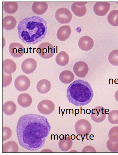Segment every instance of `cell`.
Here are the masks:
<instances>
[{
	"label": "cell",
	"mask_w": 118,
	"mask_h": 155,
	"mask_svg": "<svg viewBox=\"0 0 118 155\" xmlns=\"http://www.w3.org/2000/svg\"><path fill=\"white\" fill-rule=\"evenodd\" d=\"M85 2H74L71 6V10L74 14L78 17L83 16L87 12L85 5Z\"/></svg>",
	"instance_id": "15"
},
{
	"label": "cell",
	"mask_w": 118,
	"mask_h": 155,
	"mask_svg": "<svg viewBox=\"0 0 118 155\" xmlns=\"http://www.w3.org/2000/svg\"><path fill=\"white\" fill-rule=\"evenodd\" d=\"M20 40L24 43L33 45L44 39L48 30L46 21L37 16L21 20L17 27Z\"/></svg>",
	"instance_id": "2"
},
{
	"label": "cell",
	"mask_w": 118,
	"mask_h": 155,
	"mask_svg": "<svg viewBox=\"0 0 118 155\" xmlns=\"http://www.w3.org/2000/svg\"><path fill=\"white\" fill-rule=\"evenodd\" d=\"M37 66V63L34 59L28 58H26L21 64V68L24 73L30 74L35 71Z\"/></svg>",
	"instance_id": "10"
},
{
	"label": "cell",
	"mask_w": 118,
	"mask_h": 155,
	"mask_svg": "<svg viewBox=\"0 0 118 155\" xmlns=\"http://www.w3.org/2000/svg\"><path fill=\"white\" fill-rule=\"evenodd\" d=\"M2 85L4 88L10 85L12 81V74H7L3 72Z\"/></svg>",
	"instance_id": "33"
},
{
	"label": "cell",
	"mask_w": 118,
	"mask_h": 155,
	"mask_svg": "<svg viewBox=\"0 0 118 155\" xmlns=\"http://www.w3.org/2000/svg\"><path fill=\"white\" fill-rule=\"evenodd\" d=\"M14 86L19 91L24 92L30 87V82L29 78L25 75H20L16 78Z\"/></svg>",
	"instance_id": "8"
},
{
	"label": "cell",
	"mask_w": 118,
	"mask_h": 155,
	"mask_svg": "<svg viewBox=\"0 0 118 155\" xmlns=\"http://www.w3.org/2000/svg\"><path fill=\"white\" fill-rule=\"evenodd\" d=\"M108 60L112 65L118 66V50L113 51L109 53Z\"/></svg>",
	"instance_id": "30"
},
{
	"label": "cell",
	"mask_w": 118,
	"mask_h": 155,
	"mask_svg": "<svg viewBox=\"0 0 118 155\" xmlns=\"http://www.w3.org/2000/svg\"><path fill=\"white\" fill-rule=\"evenodd\" d=\"M12 135V130L10 128L7 127H3L2 129V140L4 142L8 140Z\"/></svg>",
	"instance_id": "32"
},
{
	"label": "cell",
	"mask_w": 118,
	"mask_h": 155,
	"mask_svg": "<svg viewBox=\"0 0 118 155\" xmlns=\"http://www.w3.org/2000/svg\"><path fill=\"white\" fill-rule=\"evenodd\" d=\"M32 10L36 15H42L45 14L48 8V5L45 2H36L32 5Z\"/></svg>",
	"instance_id": "17"
},
{
	"label": "cell",
	"mask_w": 118,
	"mask_h": 155,
	"mask_svg": "<svg viewBox=\"0 0 118 155\" xmlns=\"http://www.w3.org/2000/svg\"><path fill=\"white\" fill-rule=\"evenodd\" d=\"M115 98L116 101L118 102V90L116 91L115 93Z\"/></svg>",
	"instance_id": "36"
},
{
	"label": "cell",
	"mask_w": 118,
	"mask_h": 155,
	"mask_svg": "<svg viewBox=\"0 0 118 155\" xmlns=\"http://www.w3.org/2000/svg\"><path fill=\"white\" fill-rule=\"evenodd\" d=\"M9 51L10 54L15 58H19L23 56L25 53L24 47L17 42H12L9 46Z\"/></svg>",
	"instance_id": "12"
},
{
	"label": "cell",
	"mask_w": 118,
	"mask_h": 155,
	"mask_svg": "<svg viewBox=\"0 0 118 155\" xmlns=\"http://www.w3.org/2000/svg\"><path fill=\"white\" fill-rule=\"evenodd\" d=\"M73 69L76 75L80 78H84L86 76L89 71L88 65L82 61H79L75 64Z\"/></svg>",
	"instance_id": "11"
},
{
	"label": "cell",
	"mask_w": 118,
	"mask_h": 155,
	"mask_svg": "<svg viewBox=\"0 0 118 155\" xmlns=\"http://www.w3.org/2000/svg\"><path fill=\"white\" fill-rule=\"evenodd\" d=\"M40 113L43 115H49L55 109V105L52 101L49 100H44L40 101L37 106Z\"/></svg>",
	"instance_id": "7"
},
{
	"label": "cell",
	"mask_w": 118,
	"mask_h": 155,
	"mask_svg": "<svg viewBox=\"0 0 118 155\" xmlns=\"http://www.w3.org/2000/svg\"><path fill=\"white\" fill-rule=\"evenodd\" d=\"M82 153H96L95 149L93 147L88 146L85 147L82 149Z\"/></svg>",
	"instance_id": "35"
},
{
	"label": "cell",
	"mask_w": 118,
	"mask_h": 155,
	"mask_svg": "<svg viewBox=\"0 0 118 155\" xmlns=\"http://www.w3.org/2000/svg\"><path fill=\"white\" fill-rule=\"evenodd\" d=\"M75 78L73 73L68 70L62 72L59 76L60 81L63 84H68L72 82Z\"/></svg>",
	"instance_id": "23"
},
{
	"label": "cell",
	"mask_w": 118,
	"mask_h": 155,
	"mask_svg": "<svg viewBox=\"0 0 118 155\" xmlns=\"http://www.w3.org/2000/svg\"><path fill=\"white\" fill-rule=\"evenodd\" d=\"M55 17L59 23L67 24L69 23L72 19V15L69 10L65 8L58 9L56 12Z\"/></svg>",
	"instance_id": "6"
},
{
	"label": "cell",
	"mask_w": 118,
	"mask_h": 155,
	"mask_svg": "<svg viewBox=\"0 0 118 155\" xmlns=\"http://www.w3.org/2000/svg\"><path fill=\"white\" fill-rule=\"evenodd\" d=\"M18 4L16 2H3V8L4 12L8 14H12L17 12Z\"/></svg>",
	"instance_id": "26"
},
{
	"label": "cell",
	"mask_w": 118,
	"mask_h": 155,
	"mask_svg": "<svg viewBox=\"0 0 118 155\" xmlns=\"http://www.w3.org/2000/svg\"><path fill=\"white\" fill-rule=\"evenodd\" d=\"M94 95L93 91L87 82L78 79L68 87L67 97L70 103L76 106L86 105L92 101Z\"/></svg>",
	"instance_id": "3"
},
{
	"label": "cell",
	"mask_w": 118,
	"mask_h": 155,
	"mask_svg": "<svg viewBox=\"0 0 118 155\" xmlns=\"http://www.w3.org/2000/svg\"><path fill=\"white\" fill-rule=\"evenodd\" d=\"M110 6V4L108 2H96L94 7V12L99 16H103L109 12Z\"/></svg>",
	"instance_id": "13"
},
{
	"label": "cell",
	"mask_w": 118,
	"mask_h": 155,
	"mask_svg": "<svg viewBox=\"0 0 118 155\" xmlns=\"http://www.w3.org/2000/svg\"><path fill=\"white\" fill-rule=\"evenodd\" d=\"M2 65L3 71L7 74H12L16 70V64L12 60L7 59L4 60L3 62Z\"/></svg>",
	"instance_id": "18"
},
{
	"label": "cell",
	"mask_w": 118,
	"mask_h": 155,
	"mask_svg": "<svg viewBox=\"0 0 118 155\" xmlns=\"http://www.w3.org/2000/svg\"><path fill=\"white\" fill-rule=\"evenodd\" d=\"M58 147L63 152H67L70 150L73 146V141L69 135H66L61 139L58 143Z\"/></svg>",
	"instance_id": "20"
},
{
	"label": "cell",
	"mask_w": 118,
	"mask_h": 155,
	"mask_svg": "<svg viewBox=\"0 0 118 155\" xmlns=\"http://www.w3.org/2000/svg\"><path fill=\"white\" fill-rule=\"evenodd\" d=\"M19 105L24 108L30 107L33 102V99L31 96L26 93H22L19 95L17 99Z\"/></svg>",
	"instance_id": "21"
},
{
	"label": "cell",
	"mask_w": 118,
	"mask_h": 155,
	"mask_svg": "<svg viewBox=\"0 0 118 155\" xmlns=\"http://www.w3.org/2000/svg\"><path fill=\"white\" fill-rule=\"evenodd\" d=\"M75 129L78 134L84 137L89 135L92 132V126L88 120L80 119L75 124Z\"/></svg>",
	"instance_id": "5"
},
{
	"label": "cell",
	"mask_w": 118,
	"mask_h": 155,
	"mask_svg": "<svg viewBox=\"0 0 118 155\" xmlns=\"http://www.w3.org/2000/svg\"><path fill=\"white\" fill-rule=\"evenodd\" d=\"M51 88L50 82L46 79H42L37 83L36 89L40 93L44 94L49 92Z\"/></svg>",
	"instance_id": "19"
},
{
	"label": "cell",
	"mask_w": 118,
	"mask_h": 155,
	"mask_svg": "<svg viewBox=\"0 0 118 155\" xmlns=\"http://www.w3.org/2000/svg\"><path fill=\"white\" fill-rule=\"evenodd\" d=\"M106 115V109L103 107L98 106L92 110L91 117L94 122L101 123L105 120Z\"/></svg>",
	"instance_id": "9"
},
{
	"label": "cell",
	"mask_w": 118,
	"mask_h": 155,
	"mask_svg": "<svg viewBox=\"0 0 118 155\" xmlns=\"http://www.w3.org/2000/svg\"><path fill=\"white\" fill-rule=\"evenodd\" d=\"M51 128L49 122L44 116L33 114L21 116L17 127L19 145L29 151L38 150L44 145Z\"/></svg>",
	"instance_id": "1"
},
{
	"label": "cell",
	"mask_w": 118,
	"mask_h": 155,
	"mask_svg": "<svg viewBox=\"0 0 118 155\" xmlns=\"http://www.w3.org/2000/svg\"><path fill=\"white\" fill-rule=\"evenodd\" d=\"M71 33L70 27L68 25H64L58 29L57 34V37L59 40L65 41L69 38Z\"/></svg>",
	"instance_id": "16"
},
{
	"label": "cell",
	"mask_w": 118,
	"mask_h": 155,
	"mask_svg": "<svg viewBox=\"0 0 118 155\" xmlns=\"http://www.w3.org/2000/svg\"><path fill=\"white\" fill-rule=\"evenodd\" d=\"M17 23L16 20L12 16H6L3 19V28L6 30H13L16 25Z\"/></svg>",
	"instance_id": "22"
},
{
	"label": "cell",
	"mask_w": 118,
	"mask_h": 155,
	"mask_svg": "<svg viewBox=\"0 0 118 155\" xmlns=\"http://www.w3.org/2000/svg\"><path fill=\"white\" fill-rule=\"evenodd\" d=\"M108 137L109 140L112 142H118V126L112 127L109 130Z\"/></svg>",
	"instance_id": "29"
},
{
	"label": "cell",
	"mask_w": 118,
	"mask_h": 155,
	"mask_svg": "<svg viewBox=\"0 0 118 155\" xmlns=\"http://www.w3.org/2000/svg\"><path fill=\"white\" fill-rule=\"evenodd\" d=\"M36 52L42 58L48 59L54 55L55 49L54 46L50 43L44 42L42 43L38 46Z\"/></svg>",
	"instance_id": "4"
},
{
	"label": "cell",
	"mask_w": 118,
	"mask_h": 155,
	"mask_svg": "<svg viewBox=\"0 0 118 155\" xmlns=\"http://www.w3.org/2000/svg\"><path fill=\"white\" fill-rule=\"evenodd\" d=\"M57 64L61 66H65L68 63L69 56L65 51H62L58 54L55 58Z\"/></svg>",
	"instance_id": "27"
},
{
	"label": "cell",
	"mask_w": 118,
	"mask_h": 155,
	"mask_svg": "<svg viewBox=\"0 0 118 155\" xmlns=\"http://www.w3.org/2000/svg\"><path fill=\"white\" fill-rule=\"evenodd\" d=\"M106 146L108 150L111 152H118V142L114 143L109 139L107 141Z\"/></svg>",
	"instance_id": "34"
},
{
	"label": "cell",
	"mask_w": 118,
	"mask_h": 155,
	"mask_svg": "<svg viewBox=\"0 0 118 155\" xmlns=\"http://www.w3.org/2000/svg\"><path fill=\"white\" fill-rule=\"evenodd\" d=\"M19 150V148L18 144L14 141H9L3 145V153H18Z\"/></svg>",
	"instance_id": "25"
},
{
	"label": "cell",
	"mask_w": 118,
	"mask_h": 155,
	"mask_svg": "<svg viewBox=\"0 0 118 155\" xmlns=\"http://www.w3.org/2000/svg\"><path fill=\"white\" fill-rule=\"evenodd\" d=\"M17 108L16 105L12 101H7L3 106V113L8 116L13 115L16 111Z\"/></svg>",
	"instance_id": "24"
},
{
	"label": "cell",
	"mask_w": 118,
	"mask_h": 155,
	"mask_svg": "<svg viewBox=\"0 0 118 155\" xmlns=\"http://www.w3.org/2000/svg\"><path fill=\"white\" fill-rule=\"evenodd\" d=\"M80 49L84 51H88L92 49L94 42L92 38L88 36H85L80 38L78 42Z\"/></svg>",
	"instance_id": "14"
},
{
	"label": "cell",
	"mask_w": 118,
	"mask_h": 155,
	"mask_svg": "<svg viewBox=\"0 0 118 155\" xmlns=\"http://www.w3.org/2000/svg\"><path fill=\"white\" fill-rule=\"evenodd\" d=\"M109 23L112 26H118V10H114L112 11L109 14L108 17Z\"/></svg>",
	"instance_id": "28"
},
{
	"label": "cell",
	"mask_w": 118,
	"mask_h": 155,
	"mask_svg": "<svg viewBox=\"0 0 118 155\" xmlns=\"http://www.w3.org/2000/svg\"><path fill=\"white\" fill-rule=\"evenodd\" d=\"M109 121L112 124H118V110L111 111L108 117Z\"/></svg>",
	"instance_id": "31"
}]
</instances>
